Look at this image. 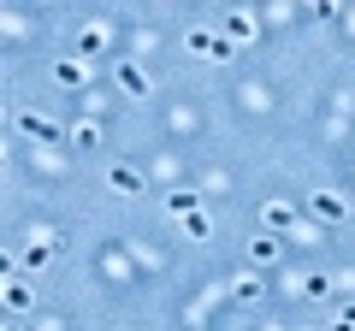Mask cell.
Returning <instances> with one entry per match:
<instances>
[{
  "instance_id": "7",
  "label": "cell",
  "mask_w": 355,
  "mask_h": 331,
  "mask_svg": "<svg viewBox=\"0 0 355 331\" xmlns=\"http://www.w3.org/2000/svg\"><path fill=\"white\" fill-rule=\"evenodd\" d=\"M53 249H60V242H48V237H42V242H30V249H24V267H30V272H36V267H48V260H53Z\"/></svg>"
},
{
  "instance_id": "16",
  "label": "cell",
  "mask_w": 355,
  "mask_h": 331,
  "mask_svg": "<svg viewBox=\"0 0 355 331\" xmlns=\"http://www.w3.org/2000/svg\"><path fill=\"white\" fill-rule=\"evenodd\" d=\"M343 325H355V302H349V307H343Z\"/></svg>"
},
{
  "instance_id": "8",
  "label": "cell",
  "mask_w": 355,
  "mask_h": 331,
  "mask_svg": "<svg viewBox=\"0 0 355 331\" xmlns=\"http://www.w3.org/2000/svg\"><path fill=\"white\" fill-rule=\"evenodd\" d=\"M225 36H231V42H249V36H254V18H249V12H231V18H225Z\"/></svg>"
},
{
  "instance_id": "9",
  "label": "cell",
  "mask_w": 355,
  "mask_h": 331,
  "mask_svg": "<svg viewBox=\"0 0 355 331\" xmlns=\"http://www.w3.org/2000/svg\"><path fill=\"white\" fill-rule=\"evenodd\" d=\"M166 207H172V213H184V219H190V213H202V202H196V190H172V202H166Z\"/></svg>"
},
{
  "instance_id": "4",
  "label": "cell",
  "mask_w": 355,
  "mask_h": 331,
  "mask_svg": "<svg viewBox=\"0 0 355 331\" xmlns=\"http://www.w3.org/2000/svg\"><path fill=\"white\" fill-rule=\"evenodd\" d=\"M83 77H89V65H77V60H60V65H53V83H60V89H77Z\"/></svg>"
},
{
  "instance_id": "2",
  "label": "cell",
  "mask_w": 355,
  "mask_h": 331,
  "mask_svg": "<svg viewBox=\"0 0 355 331\" xmlns=\"http://www.w3.org/2000/svg\"><path fill=\"white\" fill-rule=\"evenodd\" d=\"M107 190L137 195V190H142V172H137V166H113V172H107Z\"/></svg>"
},
{
  "instance_id": "3",
  "label": "cell",
  "mask_w": 355,
  "mask_h": 331,
  "mask_svg": "<svg viewBox=\"0 0 355 331\" xmlns=\"http://www.w3.org/2000/svg\"><path fill=\"white\" fill-rule=\"evenodd\" d=\"M119 89L142 101V95H148V71H137V65H119Z\"/></svg>"
},
{
  "instance_id": "1",
  "label": "cell",
  "mask_w": 355,
  "mask_h": 331,
  "mask_svg": "<svg viewBox=\"0 0 355 331\" xmlns=\"http://www.w3.org/2000/svg\"><path fill=\"white\" fill-rule=\"evenodd\" d=\"M343 213H349V207H343V195H331V190H314V219H326V225H338Z\"/></svg>"
},
{
  "instance_id": "15",
  "label": "cell",
  "mask_w": 355,
  "mask_h": 331,
  "mask_svg": "<svg viewBox=\"0 0 355 331\" xmlns=\"http://www.w3.org/2000/svg\"><path fill=\"white\" fill-rule=\"evenodd\" d=\"M249 255H254V260H272L279 249H272V237H254V242H249Z\"/></svg>"
},
{
  "instance_id": "6",
  "label": "cell",
  "mask_w": 355,
  "mask_h": 331,
  "mask_svg": "<svg viewBox=\"0 0 355 331\" xmlns=\"http://www.w3.org/2000/svg\"><path fill=\"white\" fill-rule=\"evenodd\" d=\"M18 125H24V136H36V142H60V130H53L48 118H36V113H24Z\"/></svg>"
},
{
  "instance_id": "12",
  "label": "cell",
  "mask_w": 355,
  "mask_h": 331,
  "mask_svg": "<svg viewBox=\"0 0 355 331\" xmlns=\"http://www.w3.org/2000/svg\"><path fill=\"white\" fill-rule=\"evenodd\" d=\"M184 231H190L196 242H207V237H214V225H207V213H190V219H184Z\"/></svg>"
},
{
  "instance_id": "14",
  "label": "cell",
  "mask_w": 355,
  "mask_h": 331,
  "mask_svg": "<svg viewBox=\"0 0 355 331\" xmlns=\"http://www.w3.org/2000/svg\"><path fill=\"white\" fill-rule=\"evenodd\" d=\"M237 296H243V302H254V296H261V278H254V272H243V278H237Z\"/></svg>"
},
{
  "instance_id": "13",
  "label": "cell",
  "mask_w": 355,
  "mask_h": 331,
  "mask_svg": "<svg viewBox=\"0 0 355 331\" xmlns=\"http://www.w3.org/2000/svg\"><path fill=\"white\" fill-rule=\"evenodd\" d=\"M6 307H12V314H24V307H30V296H24V284H6Z\"/></svg>"
},
{
  "instance_id": "10",
  "label": "cell",
  "mask_w": 355,
  "mask_h": 331,
  "mask_svg": "<svg viewBox=\"0 0 355 331\" xmlns=\"http://www.w3.org/2000/svg\"><path fill=\"white\" fill-rule=\"evenodd\" d=\"M101 42H107V30H83V36H77V53L89 60V53H101Z\"/></svg>"
},
{
  "instance_id": "5",
  "label": "cell",
  "mask_w": 355,
  "mask_h": 331,
  "mask_svg": "<svg viewBox=\"0 0 355 331\" xmlns=\"http://www.w3.org/2000/svg\"><path fill=\"white\" fill-rule=\"evenodd\" d=\"M261 219H266V231H291V225H296V213H291L284 202H266V207H261Z\"/></svg>"
},
{
  "instance_id": "11",
  "label": "cell",
  "mask_w": 355,
  "mask_h": 331,
  "mask_svg": "<svg viewBox=\"0 0 355 331\" xmlns=\"http://www.w3.org/2000/svg\"><path fill=\"white\" fill-rule=\"evenodd\" d=\"M95 142H101V125H77L71 130V148H95Z\"/></svg>"
}]
</instances>
